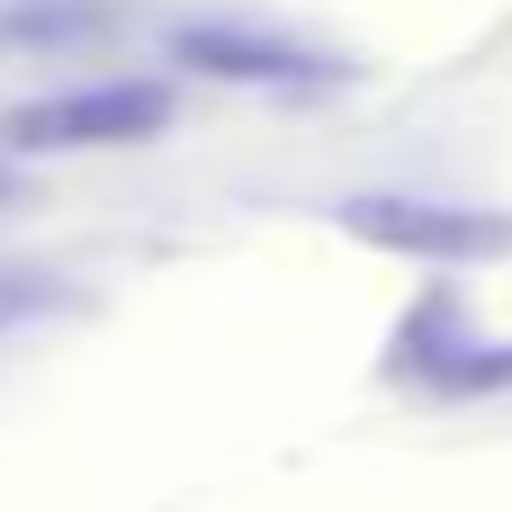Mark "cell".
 I'll return each mask as SVG.
<instances>
[{
  "instance_id": "obj_1",
  "label": "cell",
  "mask_w": 512,
  "mask_h": 512,
  "mask_svg": "<svg viewBox=\"0 0 512 512\" xmlns=\"http://www.w3.org/2000/svg\"><path fill=\"white\" fill-rule=\"evenodd\" d=\"M171 117V90L162 81H81V90H54V99H27L0 117V144L9 153H81V144H144L162 135Z\"/></svg>"
},
{
  "instance_id": "obj_2",
  "label": "cell",
  "mask_w": 512,
  "mask_h": 512,
  "mask_svg": "<svg viewBox=\"0 0 512 512\" xmlns=\"http://www.w3.org/2000/svg\"><path fill=\"white\" fill-rule=\"evenodd\" d=\"M342 225H351L360 243L414 252V261H495V252H512V216H486V207H432V198H351Z\"/></svg>"
},
{
  "instance_id": "obj_3",
  "label": "cell",
  "mask_w": 512,
  "mask_h": 512,
  "mask_svg": "<svg viewBox=\"0 0 512 512\" xmlns=\"http://www.w3.org/2000/svg\"><path fill=\"white\" fill-rule=\"evenodd\" d=\"M180 54L198 72H225V81H243V72L252 81H297V54H270V45H243V36H207V27L180 36Z\"/></svg>"
},
{
  "instance_id": "obj_4",
  "label": "cell",
  "mask_w": 512,
  "mask_h": 512,
  "mask_svg": "<svg viewBox=\"0 0 512 512\" xmlns=\"http://www.w3.org/2000/svg\"><path fill=\"white\" fill-rule=\"evenodd\" d=\"M0 189H9V180H0Z\"/></svg>"
}]
</instances>
